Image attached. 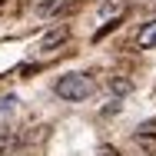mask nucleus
Masks as SVG:
<instances>
[{
	"label": "nucleus",
	"instance_id": "1",
	"mask_svg": "<svg viewBox=\"0 0 156 156\" xmlns=\"http://www.w3.org/2000/svg\"><path fill=\"white\" fill-rule=\"evenodd\" d=\"M93 90H96V83H93L90 73H63L60 80H57V87H53V93L60 96V100H66V103H80Z\"/></svg>",
	"mask_w": 156,
	"mask_h": 156
},
{
	"label": "nucleus",
	"instance_id": "2",
	"mask_svg": "<svg viewBox=\"0 0 156 156\" xmlns=\"http://www.w3.org/2000/svg\"><path fill=\"white\" fill-rule=\"evenodd\" d=\"M136 43H140L143 50H153V47H156V20L143 23V30H140V37H136Z\"/></svg>",
	"mask_w": 156,
	"mask_h": 156
},
{
	"label": "nucleus",
	"instance_id": "3",
	"mask_svg": "<svg viewBox=\"0 0 156 156\" xmlns=\"http://www.w3.org/2000/svg\"><path fill=\"white\" fill-rule=\"evenodd\" d=\"M66 37H70V33H66V27H57L53 33H47V37H43V43H40V47H43V50H53V47H60Z\"/></svg>",
	"mask_w": 156,
	"mask_h": 156
},
{
	"label": "nucleus",
	"instance_id": "4",
	"mask_svg": "<svg viewBox=\"0 0 156 156\" xmlns=\"http://www.w3.org/2000/svg\"><path fill=\"white\" fill-rule=\"evenodd\" d=\"M63 3H66V0H40V3H37V13H40V17H50V13L60 10Z\"/></svg>",
	"mask_w": 156,
	"mask_h": 156
},
{
	"label": "nucleus",
	"instance_id": "5",
	"mask_svg": "<svg viewBox=\"0 0 156 156\" xmlns=\"http://www.w3.org/2000/svg\"><path fill=\"white\" fill-rule=\"evenodd\" d=\"M7 150H10V129L0 126V153H7Z\"/></svg>",
	"mask_w": 156,
	"mask_h": 156
},
{
	"label": "nucleus",
	"instance_id": "6",
	"mask_svg": "<svg viewBox=\"0 0 156 156\" xmlns=\"http://www.w3.org/2000/svg\"><path fill=\"white\" fill-rule=\"evenodd\" d=\"M13 103H17L13 96H3V100H0V113H7V110H13Z\"/></svg>",
	"mask_w": 156,
	"mask_h": 156
},
{
	"label": "nucleus",
	"instance_id": "7",
	"mask_svg": "<svg viewBox=\"0 0 156 156\" xmlns=\"http://www.w3.org/2000/svg\"><path fill=\"white\" fill-rule=\"evenodd\" d=\"M113 90H116V93H129V83H126V80H113Z\"/></svg>",
	"mask_w": 156,
	"mask_h": 156
}]
</instances>
